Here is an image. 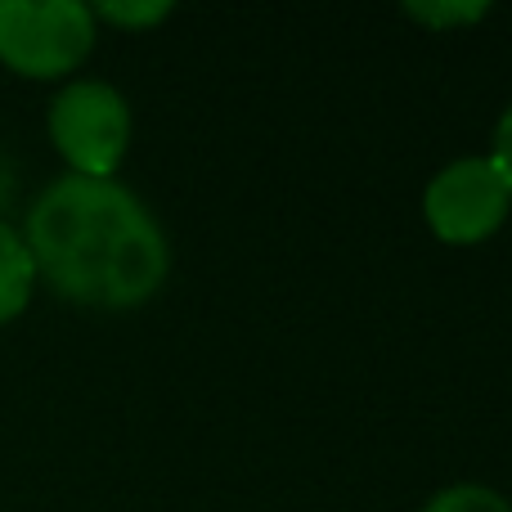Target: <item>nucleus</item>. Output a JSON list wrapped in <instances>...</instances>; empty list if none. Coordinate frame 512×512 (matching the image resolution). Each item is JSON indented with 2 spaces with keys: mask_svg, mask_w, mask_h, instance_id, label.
I'll return each mask as SVG.
<instances>
[{
  "mask_svg": "<svg viewBox=\"0 0 512 512\" xmlns=\"http://www.w3.org/2000/svg\"><path fill=\"white\" fill-rule=\"evenodd\" d=\"M36 279L95 310H135L162 292L171 243L158 216L122 180L68 176L36 194L23 221Z\"/></svg>",
  "mask_w": 512,
  "mask_h": 512,
  "instance_id": "nucleus-1",
  "label": "nucleus"
},
{
  "mask_svg": "<svg viewBox=\"0 0 512 512\" xmlns=\"http://www.w3.org/2000/svg\"><path fill=\"white\" fill-rule=\"evenodd\" d=\"M95 50V14L81 0H0V63L27 81H59Z\"/></svg>",
  "mask_w": 512,
  "mask_h": 512,
  "instance_id": "nucleus-2",
  "label": "nucleus"
},
{
  "mask_svg": "<svg viewBox=\"0 0 512 512\" xmlns=\"http://www.w3.org/2000/svg\"><path fill=\"white\" fill-rule=\"evenodd\" d=\"M50 140L68 176L113 180L131 149V104L117 86L95 77L68 81L50 104Z\"/></svg>",
  "mask_w": 512,
  "mask_h": 512,
  "instance_id": "nucleus-3",
  "label": "nucleus"
},
{
  "mask_svg": "<svg viewBox=\"0 0 512 512\" xmlns=\"http://www.w3.org/2000/svg\"><path fill=\"white\" fill-rule=\"evenodd\" d=\"M512 212V180L490 153L454 158L423 189L427 230L450 248H472L504 230Z\"/></svg>",
  "mask_w": 512,
  "mask_h": 512,
  "instance_id": "nucleus-4",
  "label": "nucleus"
},
{
  "mask_svg": "<svg viewBox=\"0 0 512 512\" xmlns=\"http://www.w3.org/2000/svg\"><path fill=\"white\" fill-rule=\"evenodd\" d=\"M32 292H36L32 252H27L23 234H18L14 225L0 221V328L14 324V319L23 315Z\"/></svg>",
  "mask_w": 512,
  "mask_h": 512,
  "instance_id": "nucleus-5",
  "label": "nucleus"
},
{
  "mask_svg": "<svg viewBox=\"0 0 512 512\" xmlns=\"http://www.w3.org/2000/svg\"><path fill=\"white\" fill-rule=\"evenodd\" d=\"M423 512H512V504L499 490L477 486V481H463V486H445L436 490L423 504Z\"/></svg>",
  "mask_w": 512,
  "mask_h": 512,
  "instance_id": "nucleus-6",
  "label": "nucleus"
},
{
  "mask_svg": "<svg viewBox=\"0 0 512 512\" xmlns=\"http://www.w3.org/2000/svg\"><path fill=\"white\" fill-rule=\"evenodd\" d=\"M490 14V5H459V0H432V5H405V18L432 27V32H454V27H472Z\"/></svg>",
  "mask_w": 512,
  "mask_h": 512,
  "instance_id": "nucleus-7",
  "label": "nucleus"
},
{
  "mask_svg": "<svg viewBox=\"0 0 512 512\" xmlns=\"http://www.w3.org/2000/svg\"><path fill=\"white\" fill-rule=\"evenodd\" d=\"M90 14H95V23L104 18V23H113V27L140 32V27L167 23V18H171V5H167V0H144V5H117V0H108V5H90Z\"/></svg>",
  "mask_w": 512,
  "mask_h": 512,
  "instance_id": "nucleus-8",
  "label": "nucleus"
},
{
  "mask_svg": "<svg viewBox=\"0 0 512 512\" xmlns=\"http://www.w3.org/2000/svg\"><path fill=\"white\" fill-rule=\"evenodd\" d=\"M490 158H495L512 180V104L504 108V117H499V126H495V149H490Z\"/></svg>",
  "mask_w": 512,
  "mask_h": 512,
  "instance_id": "nucleus-9",
  "label": "nucleus"
}]
</instances>
